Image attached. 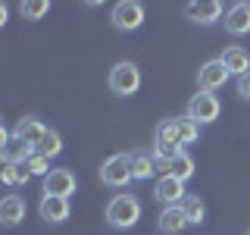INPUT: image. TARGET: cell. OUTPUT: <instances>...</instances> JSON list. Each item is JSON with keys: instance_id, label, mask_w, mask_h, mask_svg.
I'll use <instances>...</instances> for the list:
<instances>
[{"instance_id": "cell-1", "label": "cell", "mask_w": 250, "mask_h": 235, "mask_svg": "<svg viewBox=\"0 0 250 235\" xmlns=\"http://www.w3.org/2000/svg\"><path fill=\"white\" fill-rule=\"evenodd\" d=\"M141 219V201L135 194H116L106 207V223L113 229H131Z\"/></svg>"}, {"instance_id": "cell-2", "label": "cell", "mask_w": 250, "mask_h": 235, "mask_svg": "<svg viewBox=\"0 0 250 235\" xmlns=\"http://www.w3.org/2000/svg\"><path fill=\"white\" fill-rule=\"evenodd\" d=\"M135 179V169H131V154H113L109 160L100 166V182L109 188H122Z\"/></svg>"}, {"instance_id": "cell-3", "label": "cell", "mask_w": 250, "mask_h": 235, "mask_svg": "<svg viewBox=\"0 0 250 235\" xmlns=\"http://www.w3.org/2000/svg\"><path fill=\"white\" fill-rule=\"evenodd\" d=\"M182 135H178V125L175 119H163L160 125H156V135H153V157H166V160H172V157L182 154Z\"/></svg>"}, {"instance_id": "cell-4", "label": "cell", "mask_w": 250, "mask_h": 235, "mask_svg": "<svg viewBox=\"0 0 250 235\" xmlns=\"http://www.w3.org/2000/svg\"><path fill=\"white\" fill-rule=\"evenodd\" d=\"M141 88V69L135 63H116L113 69H109V91L119 94V97H128V94H135Z\"/></svg>"}, {"instance_id": "cell-5", "label": "cell", "mask_w": 250, "mask_h": 235, "mask_svg": "<svg viewBox=\"0 0 250 235\" xmlns=\"http://www.w3.org/2000/svg\"><path fill=\"white\" fill-rule=\"evenodd\" d=\"M219 113H222V104H219V97H216L213 91H197L191 97V104H188V116H191L197 125L216 122Z\"/></svg>"}, {"instance_id": "cell-6", "label": "cell", "mask_w": 250, "mask_h": 235, "mask_svg": "<svg viewBox=\"0 0 250 235\" xmlns=\"http://www.w3.org/2000/svg\"><path fill=\"white\" fill-rule=\"evenodd\" d=\"M144 22V6L138 0H119L113 6V25L119 31H135Z\"/></svg>"}, {"instance_id": "cell-7", "label": "cell", "mask_w": 250, "mask_h": 235, "mask_svg": "<svg viewBox=\"0 0 250 235\" xmlns=\"http://www.w3.org/2000/svg\"><path fill=\"white\" fill-rule=\"evenodd\" d=\"M229 78H231V72L225 69V63H222V60H209V63H203L200 72H197L200 91H219L225 82H229Z\"/></svg>"}, {"instance_id": "cell-8", "label": "cell", "mask_w": 250, "mask_h": 235, "mask_svg": "<svg viewBox=\"0 0 250 235\" xmlns=\"http://www.w3.org/2000/svg\"><path fill=\"white\" fill-rule=\"evenodd\" d=\"M153 198L163 201L166 207H178V204L188 198V194H185V182H178L175 176H160L156 185H153Z\"/></svg>"}, {"instance_id": "cell-9", "label": "cell", "mask_w": 250, "mask_h": 235, "mask_svg": "<svg viewBox=\"0 0 250 235\" xmlns=\"http://www.w3.org/2000/svg\"><path fill=\"white\" fill-rule=\"evenodd\" d=\"M75 172L72 169H50V176L44 179V194H53V198H69L75 194Z\"/></svg>"}, {"instance_id": "cell-10", "label": "cell", "mask_w": 250, "mask_h": 235, "mask_svg": "<svg viewBox=\"0 0 250 235\" xmlns=\"http://www.w3.org/2000/svg\"><path fill=\"white\" fill-rule=\"evenodd\" d=\"M225 31L234 38L247 35L250 31V3H234L229 13H225Z\"/></svg>"}, {"instance_id": "cell-11", "label": "cell", "mask_w": 250, "mask_h": 235, "mask_svg": "<svg viewBox=\"0 0 250 235\" xmlns=\"http://www.w3.org/2000/svg\"><path fill=\"white\" fill-rule=\"evenodd\" d=\"M13 135L19 138V141H25V144H31V147L38 151V144H41V138L47 135V129L41 125V119H35V116H25V119H19V122H16Z\"/></svg>"}, {"instance_id": "cell-12", "label": "cell", "mask_w": 250, "mask_h": 235, "mask_svg": "<svg viewBox=\"0 0 250 235\" xmlns=\"http://www.w3.org/2000/svg\"><path fill=\"white\" fill-rule=\"evenodd\" d=\"M225 63V69H229L231 75H247L250 72V53L244 50V47H238V44H231V47H225L222 50V57H219Z\"/></svg>"}, {"instance_id": "cell-13", "label": "cell", "mask_w": 250, "mask_h": 235, "mask_svg": "<svg viewBox=\"0 0 250 235\" xmlns=\"http://www.w3.org/2000/svg\"><path fill=\"white\" fill-rule=\"evenodd\" d=\"M31 154H35V147L25 144V141H19L16 135H13L10 141H6L3 147H0V157H3V163H6V166H10V163H13V166H25Z\"/></svg>"}, {"instance_id": "cell-14", "label": "cell", "mask_w": 250, "mask_h": 235, "mask_svg": "<svg viewBox=\"0 0 250 235\" xmlns=\"http://www.w3.org/2000/svg\"><path fill=\"white\" fill-rule=\"evenodd\" d=\"M38 210H41V219H47V223H66V219H69V198L44 194Z\"/></svg>"}, {"instance_id": "cell-15", "label": "cell", "mask_w": 250, "mask_h": 235, "mask_svg": "<svg viewBox=\"0 0 250 235\" xmlns=\"http://www.w3.org/2000/svg\"><path fill=\"white\" fill-rule=\"evenodd\" d=\"M185 13L200 25H213L216 19H222V3L219 0H207V3H188Z\"/></svg>"}, {"instance_id": "cell-16", "label": "cell", "mask_w": 250, "mask_h": 235, "mask_svg": "<svg viewBox=\"0 0 250 235\" xmlns=\"http://www.w3.org/2000/svg\"><path fill=\"white\" fill-rule=\"evenodd\" d=\"M156 223H160V232H166V235H178L185 226H191L188 216H185V210H182V204H178V207H163V213H160Z\"/></svg>"}, {"instance_id": "cell-17", "label": "cell", "mask_w": 250, "mask_h": 235, "mask_svg": "<svg viewBox=\"0 0 250 235\" xmlns=\"http://www.w3.org/2000/svg\"><path fill=\"white\" fill-rule=\"evenodd\" d=\"M0 219H3V226H19L25 219V201L19 194H6L0 201Z\"/></svg>"}, {"instance_id": "cell-18", "label": "cell", "mask_w": 250, "mask_h": 235, "mask_svg": "<svg viewBox=\"0 0 250 235\" xmlns=\"http://www.w3.org/2000/svg\"><path fill=\"white\" fill-rule=\"evenodd\" d=\"M131 169H135V179H150L153 172H156V157L153 154H147V151H135L131 154Z\"/></svg>"}, {"instance_id": "cell-19", "label": "cell", "mask_w": 250, "mask_h": 235, "mask_svg": "<svg viewBox=\"0 0 250 235\" xmlns=\"http://www.w3.org/2000/svg\"><path fill=\"white\" fill-rule=\"evenodd\" d=\"M169 176H175L178 182H188V179L194 176V157L191 154H178V157H172V172Z\"/></svg>"}, {"instance_id": "cell-20", "label": "cell", "mask_w": 250, "mask_h": 235, "mask_svg": "<svg viewBox=\"0 0 250 235\" xmlns=\"http://www.w3.org/2000/svg\"><path fill=\"white\" fill-rule=\"evenodd\" d=\"M182 210H185V216H188L191 226L203 223V216H207V207H203V201L197 198V194H188V198L182 201Z\"/></svg>"}, {"instance_id": "cell-21", "label": "cell", "mask_w": 250, "mask_h": 235, "mask_svg": "<svg viewBox=\"0 0 250 235\" xmlns=\"http://www.w3.org/2000/svg\"><path fill=\"white\" fill-rule=\"evenodd\" d=\"M19 10H22V19L38 22V19H44V16L50 13V3H47V0H25Z\"/></svg>"}, {"instance_id": "cell-22", "label": "cell", "mask_w": 250, "mask_h": 235, "mask_svg": "<svg viewBox=\"0 0 250 235\" xmlns=\"http://www.w3.org/2000/svg\"><path fill=\"white\" fill-rule=\"evenodd\" d=\"M175 125H178V135H182V141L185 144H194L197 141V135H200V125L191 119V116H175Z\"/></svg>"}, {"instance_id": "cell-23", "label": "cell", "mask_w": 250, "mask_h": 235, "mask_svg": "<svg viewBox=\"0 0 250 235\" xmlns=\"http://www.w3.org/2000/svg\"><path fill=\"white\" fill-rule=\"evenodd\" d=\"M60 151H62V138H60V132L47 129V135L41 138V144H38V154H44V157H57Z\"/></svg>"}, {"instance_id": "cell-24", "label": "cell", "mask_w": 250, "mask_h": 235, "mask_svg": "<svg viewBox=\"0 0 250 235\" xmlns=\"http://www.w3.org/2000/svg\"><path fill=\"white\" fill-rule=\"evenodd\" d=\"M0 179H3V185H25L28 182V179H31V172L25 169V166H13V163H10V166H3V172H0Z\"/></svg>"}, {"instance_id": "cell-25", "label": "cell", "mask_w": 250, "mask_h": 235, "mask_svg": "<svg viewBox=\"0 0 250 235\" xmlns=\"http://www.w3.org/2000/svg\"><path fill=\"white\" fill-rule=\"evenodd\" d=\"M25 169L31 172V176H41V179H47L50 176V157H44V154H31L28 157V163H25Z\"/></svg>"}, {"instance_id": "cell-26", "label": "cell", "mask_w": 250, "mask_h": 235, "mask_svg": "<svg viewBox=\"0 0 250 235\" xmlns=\"http://www.w3.org/2000/svg\"><path fill=\"white\" fill-rule=\"evenodd\" d=\"M238 94H241L244 100H250V72L238 78Z\"/></svg>"}]
</instances>
